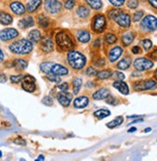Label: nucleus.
Instances as JSON below:
<instances>
[{
  "label": "nucleus",
  "instance_id": "obj_1",
  "mask_svg": "<svg viewBox=\"0 0 157 161\" xmlns=\"http://www.w3.org/2000/svg\"><path fill=\"white\" fill-rule=\"evenodd\" d=\"M67 60L71 67L77 70L83 68L86 63V57L77 51H70L67 55Z\"/></svg>",
  "mask_w": 157,
  "mask_h": 161
},
{
  "label": "nucleus",
  "instance_id": "obj_2",
  "mask_svg": "<svg viewBox=\"0 0 157 161\" xmlns=\"http://www.w3.org/2000/svg\"><path fill=\"white\" fill-rule=\"evenodd\" d=\"M9 49H10L12 52L17 53V55H26V53H29L32 51L33 45L31 41H28L26 39H21L11 44Z\"/></svg>",
  "mask_w": 157,
  "mask_h": 161
},
{
  "label": "nucleus",
  "instance_id": "obj_3",
  "mask_svg": "<svg viewBox=\"0 0 157 161\" xmlns=\"http://www.w3.org/2000/svg\"><path fill=\"white\" fill-rule=\"evenodd\" d=\"M55 41L57 44V47L61 51L71 50L75 46L73 40L66 32H58L55 36Z\"/></svg>",
  "mask_w": 157,
  "mask_h": 161
},
{
  "label": "nucleus",
  "instance_id": "obj_4",
  "mask_svg": "<svg viewBox=\"0 0 157 161\" xmlns=\"http://www.w3.org/2000/svg\"><path fill=\"white\" fill-rule=\"evenodd\" d=\"M107 22H106V17L103 15H96L93 17L92 21V29L96 33H101L106 28Z\"/></svg>",
  "mask_w": 157,
  "mask_h": 161
},
{
  "label": "nucleus",
  "instance_id": "obj_5",
  "mask_svg": "<svg viewBox=\"0 0 157 161\" xmlns=\"http://www.w3.org/2000/svg\"><path fill=\"white\" fill-rule=\"evenodd\" d=\"M141 27L145 31H154L157 29V19L154 16L148 15L145 17L141 22Z\"/></svg>",
  "mask_w": 157,
  "mask_h": 161
},
{
  "label": "nucleus",
  "instance_id": "obj_6",
  "mask_svg": "<svg viewBox=\"0 0 157 161\" xmlns=\"http://www.w3.org/2000/svg\"><path fill=\"white\" fill-rule=\"evenodd\" d=\"M134 67L138 71L150 70L153 67V62L145 57H140L134 61Z\"/></svg>",
  "mask_w": 157,
  "mask_h": 161
},
{
  "label": "nucleus",
  "instance_id": "obj_7",
  "mask_svg": "<svg viewBox=\"0 0 157 161\" xmlns=\"http://www.w3.org/2000/svg\"><path fill=\"white\" fill-rule=\"evenodd\" d=\"M21 87L27 92H33L36 88V80L31 75H26L21 80Z\"/></svg>",
  "mask_w": 157,
  "mask_h": 161
},
{
  "label": "nucleus",
  "instance_id": "obj_8",
  "mask_svg": "<svg viewBox=\"0 0 157 161\" xmlns=\"http://www.w3.org/2000/svg\"><path fill=\"white\" fill-rule=\"evenodd\" d=\"M115 20L117 22V23L120 26V27H129L130 24H131V19H130V16L129 14L125 13V12H119L116 17H115Z\"/></svg>",
  "mask_w": 157,
  "mask_h": 161
},
{
  "label": "nucleus",
  "instance_id": "obj_9",
  "mask_svg": "<svg viewBox=\"0 0 157 161\" xmlns=\"http://www.w3.org/2000/svg\"><path fill=\"white\" fill-rule=\"evenodd\" d=\"M156 86L157 85L154 80H141V82L134 84V87L136 90H150V89H154Z\"/></svg>",
  "mask_w": 157,
  "mask_h": 161
},
{
  "label": "nucleus",
  "instance_id": "obj_10",
  "mask_svg": "<svg viewBox=\"0 0 157 161\" xmlns=\"http://www.w3.org/2000/svg\"><path fill=\"white\" fill-rule=\"evenodd\" d=\"M61 3L58 0H45V9L50 14H56L61 10Z\"/></svg>",
  "mask_w": 157,
  "mask_h": 161
},
{
  "label": "nucleus",
  "instance_id": "obj_11",
  "mask_svg": "<svg viewBox=\"0 0 157 161\" xmlns=\"http://www.w3.org/2000/svg\"><path fill=\"white\" fill-rule=\"evenodd\" d=\"M17 36H19V32H17V30L15 29V28L3 29L1 31V34H0V38H1V41H3V42L15 39Z\"/></svg>",
  "mask_w": 157,
  "mask_h": 161
},
{
  "label": "nucleus",
  "instance_id": "obj_12",
  "mask_svg": "<svg viewBox=\"0 0 157 161\" xmlns=\"http://www.w3.org/2000/svg\"><path fill=\"white\" fill-rule=\"evenodd\" d=\"M40 48L44 52H50L54 50V42L50 37H44V39L41 42Z\"/></svg>",
  "mask_w": 157,
  "mask_h": 161
},
{
  "label": "nucleus",
  "instance_id": "obj_13",
  "mask_svg": "<svg viewBox=\"0 0 157 161\" xmlns=\"http://www.w3.org/2000/svg\"><path fill=\"white\" fill-rule=\"evenodd\" d=\"M57 100L62 106L68 107L70 102H71V100H72V95L70 93H68L67 91L66 92L61 91L60 93L57 94Z\"/></svg>",
  "mask_w": 157,
  "mask_h": 161
},
{
  "label": "nucleus",
  "instance_id": "obj_14",
  "mask_svg": "<svg viewBox=\"0 0 157 161\" xmlns=\"http://www.w3.org/2000/svg\"><path fill=\"white\" fill-rule=\"evenodd\" d=\"M51 74L55 76H65L69 74V70L60 64H54L51 67Z\"/></svg>",
  "mask_w": 157,
  "mask_h": 161
},
{
  "label": "nucleus",
  "instance_id": "obj_15",
  "mask_svg": "<svg viewBox=\"0 0 157 161\" xmlns=\"http://www.w3.org/2000/svg\"><path fill=\"white\" fill-rule=\"evenodd\" d=\"M122 52H123V50H122V48L120 47H115L111 49L110 52H109V59L111 62H115L117 61L120 56L122 55Z\"/></svg>",
  "mask_w": 157,
  "mask_h": 161
},
{
  "label": "nucleus",
  "instance_id": "obj_16",
  "mask_svg": "<svg viewBox=\"0 0 157 161\" xmlns=\"http://www.w3.org/2000/svg\"><path fill=\"white\" fill-rule=\"evenodd\" d=\"M10 8L11 10L16 14V15H23L26 11H25V7L23 6L22 3L19 2V1H15V2H11L10 4Z\"/></svg>",
  "mask_w": 157,
  "mask_h": 161
},
{
  "label": "nucleus",
  "instance_id": "obj_17",
  "mask_svg": "<svg viewBox=\"0 0 157 161\" xmlns=\"http://www.w3.org/2000/svg\"><path fill=\"white\" fill-rule=\"evenodd\" d=\"M112 86L115 87V88H117V90L119 92H121L122 94H124V95L129 94V87L123 82V80H117V82H115V83L112 84Z\"/></svg>",
  "mask_w": 157,
  "mask_h": 161
},
{
  "label": "nucleus",
  "instance_id": "obj_18",
  "mask_svg": "<svg viewBox=\"0 0 157 161\" xmlns=\"http://www.w3.org/2000/svg\"><path fill=\"white\" fill-rule=\"evenodd\" d=\"M110 91L107 88H100L99 90H97L95 93H93L92 98L94 100H103L107 99V97L109 96Z\"/></svg>",
  "mask_w": 157,
  "mask_h": 161
},
{
  "label": "nucleus",
  "instance_id": "obj_19",
  "mask_svg": "<svg viewBox=\"0 0 157 161\" xmlns=\"http://www.w3.org/2000/svg\"><path fill=\"white\" fill-rule=\"evenodd\" d=\"M88 105V98L86 96L78 97L74 100V107L77 109H83Z\"/></svg>",
  "mask_w": 157,
  "mask_h": 161
},
{
  "label": "nucleus",
  "instance_id": "obj_20",
  "mask_svg": "<svg viewBox=\"0 0 157 161\" xmlns=\"http://www.w3.org/2000/svg\"><path fill=\"white\" fill-rule=\"evenodd\" d=\"M34 23H35V22H34L32 17H25L19 22L20 27H21L23 29L28 28V27H32V26L34 25Z\"/></svg>",
  "mask_w": 157,
  "mask_h": 161
},
{
  "label": "nucleus",
  "instance_id": "obj_21",
  "mask_svg": "<svg viewBox=\"0 0 157 161\" xmlns=\"http://www.w3.org/2000/svg\"><path fill=\"white\" fill-rule=\"evenodd\" d=\"M77 38L81 43H87L90 41V34L86 30H80L77 34Z\"/></svg>",
  "mask_w": 157,
  "mask_h": 161
},
{
  "label": "nucleus",
  "instance_id": "obj_22",
  "mask_svg": "<svg viewBox=\"0 0 157 161\" xmlns=\"http://www.w3.org/2000/svg\"><path fill=\"white\" fill-rule=\"evenodd\" d=\"M41 3H42V0H30V1L26 4V9H27V11L29 13H33L39 8Z\"/></svg>",
  "mask_w": 157,
  "mask_h": 161
},
{
  "label": "nucleus",
  "instance_id": "obj_23",
  "mask_svg": "<svg viewBox=\"0 0 157 161\" xmlns=\"http://www.w3.org/2000/svg\"><path fill=\"white\" fill-rule=\"evenodd\" d=\"M134 34L132 32H126L122 35L121 37V41H122V44L124 45V46H129V45L134 41Z\"/></svg>",
  "mask_w": 157,
  "mask_h": 161
},
{
  "label": "nucleus",
  "instance_id": "obj_24",
  "mask_svg": "<svg viewBox=\"0 0 157 161\" xmlns=\"http://www.w3.org/2000/svg\"><path fill=\"white\" fill-rule=\"evenodd\" d=\"M0 22L3 25H9L13 22V17L8 13L1 11V13H0Z\"/></svg>",
  "mask_w": 157,
  "mask_h": 161
},
{
  "label": "nucleus",
  "instance_id": "obj_25",
  "mask_svg": "<svg viewBox=\"0 0 157 161\" xmlns=\"http://www.w3.org/2000/svg\"><path fill=\"white\" fill-rule=\"evenodd\" d=\"M41 32L38 29H34L28 33V39L33 43H37L41 40Z\"/></svg>",
  "mask_w": 157,
  "mask_h": 161
},
{
  "label": "nucleus",
  "instance_id": "obj_26",
  "mask_svg": "<svg viewBox=\"0 0 157 161\" xmlns=\"http://www.w3.org/2000/svg\"><path fill=\"white\" fill-rule=\"evenodd\" d=\"M130 65H131V58L129 56H125L117 63V68L120 70H125L129 68Z\"/></svg>",
  "mask_w": 157,
  "mask_h": 161
},
{
  "label": "nucleus",
  "instance_id": "obj_27",
  "mask_svg": "<svg viewBox=\"0 0 157 161\" xmlns=\"http://www.w3.org/2000/svg\"><path fill=\"white\" fill-rule=\"evenodd\" d=\"M37 21H38V23H39V25L41 26L42 28H48L50 26V23L49 17H47L46 16H44V15H39Z\"/></svg>",
  "mask_w": 157,
  "mask_h": 161
},
{
  "label": "nucleus",
  "instance_id": "obj_28",
  "mask_svg": "<svg viewBox=\"0 0 157 161\" xmlns=\"http://www.w3.org/2000/svg\"><path fill=\"white\" fill-rule=\"evenodd\" d=\"M94 117L97 118L98 120H103L105 118L109 117L111 115V112L109 110H105V109H100V110H97L96 112H94Z\"/></svg>",
  "mask_w": 157,
  "mask_h": 161
},
{
  "label": "nucleus",
  "instance_id": "obj_29",
  "mask_svg": "<svg viewBox=\"0 0 157 161\" xmlns=\"http://www.w3.org/2000/svg\"><path fill=\"white\" fill-rule=\"evenodd\" d=\"M77 14L78 16L80 17H83V19H85V17H87L89 16L90 12H89V9L85 7V6H80L78 8L77 10Z\"/></svg>",
  "mask_w": 157,
  "mask_h": 161
},
{
  "label": "nucleus",
  "instance_id": "obj_30",
  "mask_svg": "<svg viewBox=\"0 0 157 161\" xmlns=\"http://www.w3.org/2000/svg\"><path fill=\"white\" fill-rule=\"evenodd\" d=\"M28 63L27 61H25L24 59H16L14 60V66L17 70H24L26 67H27Z\"/></svg>",
  "mask_w": 157,
  "mask_h": 161
},
{
  "label": "nucleus",
  "instance_id": "obj_31",
  "mask_svg": "<svg viewBox=\"0 0 157 161\" xmlns=\"http://www.w3.org/2000/svg\"><path fill=\"white\" fill-rule=\"evenodd\" d=\"M52 65H54V63H51V62H44V63L40 65V70L43 73H45L47 75H50Z\"/></svg>",
  "mask_w": 157,
  "mask_h": 161
},
{
  "label": "nucleus",
  "instance_id": "obj_32",
  "mask_svg": "<svg viewBox=\"0 0 157 161\" xmlns=\"http://www.w3.org/2000/svg\"><path fill=\"white\" fill-rule=\"evenodd\" d=\"M82 84H83V80L81 78H74L73 79V87H74V93L78 94L80 89L82 87Z\"/></svg>",
  "mask_w": 157,
  "mask_h": 161
},
{
  "label": "nucleus",
  "instance_id": "obj_33",
  "mask_svg": "<svg viewBox=\"0 0 157 161\" xmlns=\"http://www.w3.org/2000/svg\"><path fill=\"white\" fill-rule=\"evenodd\" d=\"M85 1L94 10H100L102 7L101 0H85Z\"/></svg>",
  "mask_w": 157,
  "mask_h": 161
},
{
  "label": "nucleus",
  "instance_id": "obj_34",
  "mask_svg": "<svg viewBox=\"0 0 157 161\" xmlns=\"http://www.w3.org/2000/svg\"><path fill=\"white\" fill-rule=\"evenodd\" d=\"M122 122H123V118H122V117H117V118H116L113 120H112L109 123H107V127H109V128H115V127L118 126V125H120Z\"/></svg>",
  "mask_w": 157,
  "mask_h": 161
},
{
  "label": "nucleus",
  "instance_id": "obj_35",
  "mask_svg": "<svg viewBox=\"0 0 157 161\" xmlns=\"http://www.w3.org/2000/svg\"><path fill=\"white\" fill-rule=\"evenodd\" d=\"M96 76H97V78L99 80H106L112 76V72L110 70H102L100 72H98Z\"/></svg>",
  "mask_w": 157,
  "mask_h": 161
},
{
  "label": "nucleus",
  "instance_id": "obj_36",
  "mask_svg": "<svg viewBox=\"0 0 157 161\" xmlns=\"http://www.w3.org/2000/svg\"><path fill=\"white\" fill-rule=\"evenodd\" d=\"M105 40H106V42L108 44H113V43H116L117 42V36L115 34H112V33H108L105 35Z\"/></svg>",
  "mask_w": 157,
  "mask_h": 161
},
{
  "label": "nucleus",
  "instance_id": "obj_37",
  "mask_svg": "<svg viewBox=\"0 0 157 161\" xmlns=\"http://www.w3.org/2000/svg\"><path fill=\"white\" fill-rule=\"evenodd\" d=\"M141 44L143 48L145 49V51H150L152 47V42L148 39H145V40H142L141 41Z\"/></svg>",
  "mask_w": 157,
  "mask_h": 161
},
{
  "label": "nucleus",
  "instance_id": "obj_38",
  "mask_svg": "<svg viewBox=\"0 0 157 161\" xmlns=\"http://www.w3.org/2000/svg\"><path fill=\"white\" fill-rule=\"evenodd\" d=\"M143 17H144V11H142V10L137 11V12L134 14V16H133V21H134L135 22H139V21H141V20L143 19Z\"/></svg>",
  "mask_w": 157,
  "mask_h": 161
},
{
  "label": "nucleus",
  "instance_id": "obj_39",
  "mask_svg": "<svg viewBox=\"0 0 157 161\" xmlns=\"http://www.w3.org/2000/svg\"><path fill=\"white\" fill-rule=\"evenodd\" d=\"M49 80H50V82H54V83H60V78H59V76H55V75H52V74H50V75H47V77H46Z\"/></svg>",
  "mask_w": 157,
  "mask_h": 161
},
{
  "label": "nucleus",
  "instance_id": "obj_40",
  "mask_svg": "<svg viewBox=\"0 0 157 161\" xmlns=\"http://www.w3.org/2000/svg\"><path fill=\"white\" fill-rule=\"evenodd\" d=\"M24 76L22 75H17V76H11L10 77V80H11V82L14 83V84H17V83H20L21 80H22Z\"/></svg>",
  "mask_w": 157,
  "mask_h": 161
},
{
  "label": "nucleus",
  "instance_id": "obj_41",
  "mask_svg": "<svg viewBox=\"0 0 157 161\" xmlns=\"http://www.w3.org/2000/svg\"><path fill=\"white\" fill-rule=\"evenodd\" d=\"M127 6L131 9H136L139 6V1L138 0H128Z\"/></svg>",
  "mask_w": 157,
  "mask_h": 161
},
{
  "label": "nucleus",
  "instance_id": "obj_42",
  "mask_svg": "<svg viewBox=\"0 0 157 161\" xmlns=\"http://www.w3.org/2000/svg\"><path fill=\"white\" fill-rule=\"evenodd\" d=\"M86 75L87 76H90V77H92V76H95V75H97V71H96L94 68H92V67H88L86 69Z\"/></svg>",
  "mask_w": 157,
  "mask_h": 161
},
{
  "label": "nucleus",
  "instance_id": "obj_43",
  "mask_svg": "<svg viewBox=\"0 0 157 161\" xmlns=\"http://www.w3.org/2000/svg\"><path fill=\"white\" fill-rule=\"evenodd\" d=\"M74 6H75V0H67L65 2V8L68 9V10H72Z\"/></svg>",
  "mask_w": 157,
  "mask_h": 161
},
{
  "label": "nucleus",
  "instance_id": "obj_44",
  "mask_svg": "<svg viewBox=\"0 0 157 161\" xmlns=\"http://www.w3.org/2000/svg\"><path fill=\"white\" fill-rule=\"evenodd\" d=\"M109 1H110L113 6L119 7V6H122V5L124 4V1H125V0H109Z\"/></svg>",
  "mask_w": 157,
  "mask_h": 161
},
{
  "label": "nucleus",
  "instance_id": "obj_45",
  "mask_svg": "<svg viewBox=\"0 0 157 161\" xmlns=\"http://www.w3.org/2000/svg\"><path fill=\"white\" fill-rule=\"evenodd\" d=\"M42 102L45 105H47V106H51L52 105V99H51V97H50V96H46L42 100Z\"/></svg>",
  "mask_w": 157,
  "mask_h": 161
},
{
  "label": "nucleus",
  "instance_id": "obj_46",
  "mask_svg": "<svg viewBox=\"0 0 157 161\" xmlns=\"http://www.w3.org/2000/svg\"><path fill=\"white\" fill-rule=\"evenodd\" d=\"M58 89L63 92H66L68 90V84L67 83H62L58 85Z\"/></svg>",
  "mask_w": 157,
  "mask_h": 161
},
{
  "label": "nucleus",
  "instance_id": "obj_47",
  "mask_svg": "<svg viewBox=\"0 0 157 161\" xmlns=\"http://www.w3.org/2000/svg\"><path fill=\"white\" fill-rule=\"evenodd\" d=\"M106 102H107L108 104H111V105H115V104H116V100L113 99V97L111 96V95H109V96L107 97Z\"/></svg>",
  "mask_w": 157,
  "mask_h": 161
},
{
  "label": "nucleus",
  "instance_id": "obj_48",
  "mask_svg": "<svg viewBox=\"0 0 157 161\" xmlns=\"http://www.w3.org/2000/svg\"><path fill=\"white\" fill-rule=\"evenodd\" d=\"M132 52L134 53V55H139V53L142 52V51H141V49H140L139 46H135V47L132 48Z\"/></svg>",
  "mask_w": 157,
  "mask_h": 161
},
{
  "label": "nucleus",
  "instance_id": "obj_49",
  "mask_svg": "<svg viewBox=\"0 0 157 161\" xmlns=\"http://www.w3.org/2000/svg\"><path fill=\"white\" fill-rule=\"evenodd\" d=\"M96 66H99V67H102L105 65V59L104 58H99V60L96 61Z\"/></svg>",
  "mask_w": 157,
  "mask_h": 161
},
{
  "label": "nucleus",
  "instance_id": "obj_50",
  "mask_svg": "<svg viewBox=\"0 0 157 161\" xmlns=\"http://www.w3.org/2000/svg\"><path fill=\"white\" fill-rule=\"evenodd\" d=\"M115 73H116V76L118 79V80H124L125 76H124L123 73H120V72H115Z\"/></svg>",
  "mask_w": 157,
  "mask_h": 161
},
{
  "label": "nucleus",
  "instance_id": "obj_51",
  "mask_svg": "<svg viewBox=\"0 0 157 161\" xmlns=\"http://www.w3.org/2000/svg\"><path fill=\"white\" fill-rule=\"evenodd\" d=\"M147 1L150 2V4L153 8L157 9V0H147Z\"/></svg>",
  "mask_w": 157,
  "mask_h": 161
},
{
  "label": "nucleus",
  "instance_id": "obj_52",
  "mask_svg": "<svg viewBox=\"0 0 157 161\" xmlns=\"http://www.w3.org/2000/svg\"><path fill=\"white\" fill-rule=\"evenodd\" d=\"M150 56H152L153 58H155V59H157V50H155L151 55H150Z\"/></svg>",
  "mask_w": 157,
  "mask_h": 161
},
{
  "label": "nucleus",
  "instance_id": "obj_53",
  "mask_svg": "<svg viewBox=\"0 0 157 161\" xmlns=\"http://www.w3.org/2000/svg\"><path fill=\"white\" fill-rule=\"evenodd\" d=\"M95 42H96V43L93 45L94 47H97V45H98V46H100V44H101V40H100V39H97Z\"/></svg>",
  "mask_w": 157,
  "mask_h": 161
},
{
  "label": "nucleus",
  "instance_id": "obj_54",
  "mask_svg": "<svg viewBox=\"0 0 157 161\" xmlns=\"http://www.w3.org/2000/svg\"><path fill=\"white\" fill-rule=\"evenodd\" d=\"M143 121H144L143 119H140V120H137L132 121V122H131V124H134V123H137V122H143Z\"/></svg>",
  "mask_w": 157,
  "mask_h": 161
},
{
  "label": "nucleus",
  "instance_id": "obj_55",
  "mask_svg": "<svg viewBox=\"0 0 157 161\" xmlns=\"http://www.w3.org/2000/svg\"><path fill=\"white\" fill-rule=\"evenodd\" d=\"M44 159H45V157H44V155H40L38 157V159H36L35 161H44Z\"/></svg>",
  "mask_w": 157,
  "mask_h": 161
},
{
  "label": "nucleus",
  "instance_id": "obj_56",
  "mask_svg": "<svg viewBox=\"0 0 157 161\" xmlns=\"http://www.w3.org/2000/svg\"><path fill=\"white\" fill-rule=\"evenodd\" d=\"M137 130V128L136 127H133V128H130L129 130H128V133H132V132H135Z\"/></svg>",
  "mask_w": 157,
  "mask_h": 161
},
{
  "label": "nucleus",
  "instance_id": "obj_57",
  "mask_svg": "<svg viewBox=\"0 0 157 161\" xmlns=\"http://www.w3.org/2000/svg\"><path fill=\"white\" fill-rule=\"evenodd\" d=\"M6 80V77L4 76V74H1V83H4Z\"/></svg>",
  "mask_w": 157,
  "mask_h": 161
},
{
  "label": "nucleus",
  "instance_id": "obj_58",
  "mask_svg": "<svg viewBox=\"0 0 157 161\" xmlns=\"http://www.w3.org/2000/svg\"><path fill=\"white\" fill-rule=\"evenodd\" d=\"M150 131H151V128H146V129H145V133L150 132Z\"/></svg>",
  "mask_w": 157,
  "mask_h": 161
},
{
  "label": "nucleus",
  "instance_id": "obj_59",
  "mask_svg": "<svg viewBox=\"0 0 157 161\" xmlns=\"http://www.w3.org/2000/svg\"><path fill=\"white\" fill-rule=\"evenodd\" d=\"M0 53H1V60H3V59H4V56H3V51H0Z\"/></svg>",
  "mask_w": 157,
  "mask_h": 161
},
{
  "label": "nucleus",
  "instance_id": "obj_60",
  "mask_svg": "<svg viewBox=\"0 0 157 161\" xmlns=\"http://www.w3.org/2000/svg\"><path fill=\"white\" fill-rule=\"evenodd\" d=\"M154 75H155V78H156V80H157V70L155 71V73H154Z\"/></svg>",
  "mask_w": 157,
  "mask_h": 161
},
{
  "label": "nucleus",
  "instance_id": "obj_61",
  "mask_svg": "<svg viewBox=\"0 0 157 161\" xmlns=\"http://www.w3.org/2000/svg\"><path fill=\"white\" fill-rule=\"evenodd\" d=\"M20 161H25V159H23V158H21V160Z\"/></svg>",
  "mask_w": 157,
  "mask_h": 161
}]
</instances>
